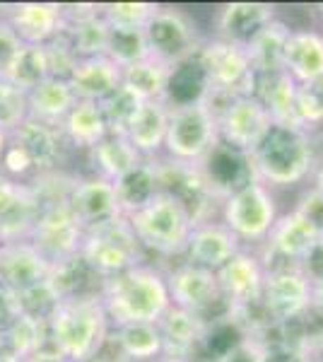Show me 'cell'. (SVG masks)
<instances>
[{"label": "cell", "mask_w": 323, "mask_h": 362, "mask_svg": "<svg viewBox=\"0 0 323 362\" xmlns=\"http://www.w3.org/2000/svg\"><path fill=\"white\" fill-rule=\"evenodd\" d=\"M102 305L114 326L157 324L172 307L167 276L152 266H135L119 276L104 278Z\"/></svg>", "instance_id": "cell-1"}, {"label": "cell", "mask_w": 323, "mask_h": 362, "mask_svg": "<svg viewBox=\"0 0 323 362\" xmlns=\"http://www.w3.org/2000/svg\"><path fill=\"white\" fill-rule=\"evenodd\" d=\"M109 324L102 297L58 302L49 317L51 343L70 362H85L102 355L109 341Z\"/></svg>", "instance_id": "cell-2"}, {"label": "cell", "mask_w": 323, "mask_h": 362, "mask_svg": "<svg viewBox=\"0 0 323 362\" xmlns=\"http://www.w3.org/2000/svg\"><path fill=\"white\" fill-rule=\"evenodd\" d=\"M256 179L270 186H295L314 169V143L307 128L273 124L251 153Z\"/></svg>", "instance_id": "cell-3"}, {"label": "cell", "mask_w": 323, "mask_h": 362, "mask_svg": "<svg viewBox=\"0 0 323 362\" xmlns=\"http://www.w3.org/2000/svg\"><path fill=\"white\" fill-rule=\"evenodd\" d=\"M140 247L162 256H176L186 251L193 232V220L174 196L160 191L145 208L128 218Z\"/></svg>", "instance_id": "cell-4"}, {"label": "cell", "mask_w": 323, "mask_h": 362, "mask_svg": "<svg viewBox=\"0 0 323 362\" xmlns=\"http://www.w3.org/2000/svg\"><path fill=\"white\" fill-rule=\"evenodd\" d=\"M80 254L99 276L111 278L135 266H143L145 249L140 247L128 218L121 215L116 220L85 230Z\"/></svg>", "instance_id": "cell-5"}, {"label": "cell", "mask_w": 323, "mask_h": 362, "mask_svg": "<svg viewBox=\"0 0 323 362\" xmlns=\"http://www.w3.org/2000/svg\"><path fill=\"white\" fill-rule=\"evenodd\" d=\"M217 140H220L217 116L208 107V102L169 109V126L164 138L169 160L198 165L213 150V145H217Z\"/></svg>", "instance_id": "cell-6"}, {"label": "cell", "mask_w": 323, "mask_h": 362, "mask_svg": "<svg viewBox=\"0 0 323 362\" xmlns=\"http://www.w3.org/2000/svg\"><path fill=\"white\" fill-rule=\"evenodd\" d=\"M220 213L222 225L239 242H266L275 220H278L275 198L268 186L258 179L225 198Z\"/></svg>", "instance_id": "cell-7"}, {"label": "cell", "mask_w": 323, "mask_h": 362, "mask_svg": "<svg viewBox=\"0 0 323 362\" xmlns=\"http://www.w3.org/2000/svg\"><path fill=\"white\" fill-rule=\"evenodd\" d=\"M198 58H201L205 70H208L210 92L227 97L254 95L256 73L244 46L229 44L225 39L215 37L201 44Z\"/></svg>", "instance_id": "cell-8"}, {"label": "cell", "mask_w": 323, "mask_h": 362, "mask_svg": "<svg viewBox=\"0 0 323 362\" xmlns=\"http://www.w3.org/2000/svg\"><path fill=\"white\" fill-rule=\"evenodd\" d=\"M167 285L169 295H172V305L198 314L203 321H213L229 314V302L222 295L215 271L193 264H181L167 276Z\"/></svg>", "instance_id": "cell-9"}, {"label": "cell", "mask_w": 323, "mask_h": 362, "mask_svg": "<svg viewBox=\"0 0 323 362\" xmlns=\"http://www.w3.org/2000/svg\"><path fill=\"white\" fill-rule=\"evenodd\" d=\"M145 37H148L150 56L167 63L169 68L196 56L203 44L191 15L176 8H162V5L145 27Z\"/></svg>", "instance_id": "cell-10"}, {"label": "cell", "mask_w": 323, "mask_h": 362, "mask_svg": "<svg viewBox=\"0 0 323 362\" xmlns=\"http://www.w3.org/2000/svg\"><path fill=\"white\" fill-rule=\"evenodd\" d=\"M157 181H160V191L174 196L186 208L196 227L213 223L217 206L222 208V203L210 191L198 165H186V162L176 160L157 162Z\"/></svg>", "instance_id": "cell-11"}, {"label": "cell", "mask_w": 323, "mask_h": 362, "mask_svg": "<svg viewBox=\"0 0 323 362\" xmlns=\"http://www.w3.org/2000/svg\"><path fill=\"white\" fill-rule=\"evenodd\" d=\"M273 126L268 109L254 95L229 97L227 104L217 114V128H220V140H225L232 148L251 155L258 148L266 133Z\"/></svg>", "instance_id": "cell-12"}, {"label": "cell", "mask_w": 323, "mask_h": 362, "mask_svg": "<svg viewBox=\"0 0 323 362\" xmlns=\"http://www.w3.org/2000/svg\"><path fill=\"white\" fill-rule=\"evenodd\" d=\"M261 305L273 324H285L311 305V280L299 266H268Z\"/></svg>", "instance_id": "cell-13"}, {"label": "cell", "mask_w": 323, "mask_h": 362, "mask_svg": "<svg viewBox=\"0 0 323 362\" xmlns=\"http://www.w3.org/2000/svg\"><path fill=\"white\" fill-rule=\"evenodd\" d=\"M82 237H85V230L70 206H56L41 210L37 225L29 235V244L49 264H58V261L80 254Z\"/></svg>", "instance_id": "cell-14"}, {"label": "cell", "mask_w": 323, "mask_h": 362, "mask_svg": "<svg viewBox=\"0 0 323 362\" xmlns=\"http://www.w3.org/2000/svg\"><path fill=\"white\" fill-rule=\"evenodd\" d=\"M198 169H201L210 191H213L220 203L232 194H237L239 189H244L246 184L256 181L251 155L232 148L225 140H217L213 150L198 162Z\"/></svg>", "instance_id": "cell-15"}, {"label": "cell", "mask_w": 323, "mask_h": 362, "mask_svg": "<svg viewBox=\"0 0 323 362\" xmlns=\"http://www.w3.org/2000/svg\"><path fill=\"white\" fill-rule=\"evenodd\" d=\"M51 264L29 244L22 242H5L0 244V288L13 295L29 293L46 283Z\"/></svg>", "instance_id": "cell-16"}, {"label": "cell", "mask_w": 323, "mask_h": 362, "mask_svg": "<svg viewBox=\"0 0 323 362\" xmlns=\"http://www.w3.org/2000/svg\"><path fill=\"white\" fill-rule=\"evenodd\" d=\"M41 208L29 184L0 177V244L29 239Z\"/></svg>", "instance_id": "cell-17"}, {"label": "cell", "mask_w": 323, "mask_h": 362, "mask_svg": "<svg viewBox=\"0 0 323 362\" xmlns=\"http://www.w3.org/2000/svg\"><path fill=\"white\" fill-rule=\"evenodd\" d=\"M162 336V355L167 362H196L205 321L181 307H169L157 321Z\"/></svg>", "instance_id": "cell-18"}, {"label": "cell", "mask_w": 323, "mask_h": 362, "mask_svg": "<svg viewBox=\"0 0 323 362\" xmlns=\"http://www.w3.org/2000/svg\"><path fill=\"white\" fill-rule=\"evenodd\" d=\"M217 280L229 307H244L261 302L266 268L261 259L249 251H237L225 266L217 271Z\"/></svg>", "instance_id": "cell-19"}, {"label": "cell", "mask_w": 323, "mask_h": 362, "mask_svg": "<svg viewBox=\"0 0 323 362\" xmlns=\"http://www.w3.org/2000/svg\"><path fill=\"white\" fill-rule=\"evenodd\" d=\"M314 244V230L295 210H290L287 215H280L275 220L266 239V266H299Z\"/></svg>", "instance_id": "cell-20"}, {"label": "cell", "mask_w": 323, "mask_h": 362, "mask_svg": "<svg viewBox=\"0 0 323 362\" xmlns=\"http://www.w3.org/2000/svg\"><path fill=\"white\" fill-rule=\"evenodd\" d=\"M70 210L75 213L82 230H90L95 225L121 218L114 184L97 177V174L90 179H80L75 184L73 196H70Z\"/></svg>", "instance_id": "cell-21"}, {"label": "cell", "mask_w": 323, "mask_h": 362, "mask_svg": "<svg viewBox=\"0 0 323 362\" xmlns=\"http://www.w3.org/2000/svg\"><path fill=\"white\" fill-rule=\"evenodd\" d=\"M46 285L58 302L95 300V297H102L104 276H99L95 268L82 259V254H75L70 259L51 264Z\"/></svg>", "instance_id": "cell-22"}, {"label": "cell", "mask_w": 323, "mask_h": 362, "mask_svg": "<svg viewBox=\"0 0 323 362\" xmlns=\"http://www.w3.org/2000/svg\"><path fill=\"white\" fill-rule=\"evenodd\" d=\"M275 8L268 3H227L217 10L215 27L217 39H225L229 44L249 46L251 39L263 27L275 20Z\"/></svg>", "instance_id": "cell-23"}, {"label": "cell", "mask_w": 323, "mask_h": 362, "mask_svg": "<svg viewBox=\"0 0 323 362\" xmlns=\"http://www.w3.org/2000/svg\"><path fill=\"white\" fill-rule=\"evenodd\" d=\"M10 27L17 32L22 44L44 46L66 29L63 5L56 3H20L8 15Z\"/></svg>", "instance_id": "cell-24"}, {"label": "cell", "mask_w": 323, "mask_h": 362, "mask_svg": "<svg viewBox=\"0 0 323 362\" xmlns=\"http://www.w3.org/2000/svg\"><path fill=\"white\" fill-rule=\"evenodd\" d=\"M10 140L25 150V155L29 157V162H32L37 174L54 172L58 167V162H61V150H63V143H66L61 128L49 126L37 119L22 121V124L10 133Z\"/></svg>", "instance_id": "cell-25"}, {"label": "cell", "mask_w": 323, "mask_h": 362, "mask_svg": "<svg viewBox=\"0 0 323 362\" xmlns=\"http://www.w3.org/2000/svg\"><path fill=\"white\" fill-rule=\"evenodd\" d=\"M123 83V70L107 56L78 58L68 85L78 102H102Z\"/></svg>", "instance_id": "cell-26"}, {"label": "cell", "mask_w": 323, "mask_h": 362, "mask_svg": "<svg viewBox=\"0 0 323 362\" xmlns=\"http://www.w3.org/2000/svg\"><path fill=\"white\" fill-rule=\"evenodd\" d=\"M239 244L242 242L225 225H217V223L198 225L193 227L189 244H186V256H189L186 264L201 266L217 273L237 251H242Z\"/></svg>", "instance_id": "cell-27"}, {"label": "cell", "mask_w": 323, "mask_h": 362, "mask_svg": "<svg viewBox=\"0 0 323 362\" xmlns=\"http://www.w3.org/2000/svg\"><path fill=\"white\" fill-rule=\"evenodd\" d=\"M208 95H210V78L198 54L169 68L167 87H164V97H162V102L169 109L193 107V104L205 102Z\"/></svg>", "instance_id": "cell-28"}, {"label": "cell", "mask_w": 323, "mask_h": 362, "mask_svg": "<svg viewBox=\"0 0 323 362\" xmlns=\"http://www.w3.org/2000/svg\"><path fill=\"white\" fill-rule=\"evenodd\" d=\"M297 83L292 80L290 73L280 70V73L256 75V90L254 97L263 102L268 109L273 124L278 126H297L304 128L297 116Z\"/></svg>", "instance_id": "cell-29"}, {"label": "cell", "mask_w": 323, "mask_h": 362, "mask_svg": "<svg viewBox=\"0 0 323 362\" xmlns=\"http://www.w3.org/2000/svg\"><path fill=\"white\" fill-rule=\"evenodd\" d=\"M285 73L297 85L323 78V37L314 29H292L285 46Z\"/></svg>", "instance_id": "cell-30"}, {"label": "cell", "mask_w": 323, "mask_h": 362, "mask_svg": "<svg viewBox=\"0 0 323 362\" xmlns=\"http://www.w3.org/2000/svg\"><path fill=\"white\" fill-rule=\"evenodd\" d=\"M169 126V107L164 102H143L135 114L131 128H128V140L145 160H152L164 148Z\"/></svg>", "instance_id": "cell-31"}, {"label": "cell", "mask_w": 323, "mask_h": 362, "mask_svg": "<svg viewBox=\"0 0 323 362\" xmlns=\"http://www.w3.org/2000/svg\"><path fill=\"white\" fill-rule=\"evenodd\" d=\"M27 102H29V119H37L49 126L61 128L63 119L75 107L78 99H75L73 90H70L68 80L46 78L32 92H27Z\"/></svg>", "instance_id": "cell-32"}, {"label": "cell", "mask_w": 323, "mask_h": 362, "mask_svg": "<svg viewBox=\"0 0 323 362\" xmlns=\"http://www.w3.org/2000/svg\"><path fill=\"white\" fill-rule=\"evenodd\" d=\"M292 34V27L285 20L275 17L270 25H266L261 32L251 39V44L246 46V54L251 58L256 75H268V73H280L285 70V46L287 39Z\"/></svg>", "instance_id": "cell-33"}, {"label": "cell", "mask_w": 323, "mask_h": 362, "mask_svg": "<svg viewBox=\"0 0 323 362\" xmlns=\"http://www.w3.org/2000/svg\"><path fill=\"white\" fill-rule=\"evenodd\" d=\"M116 198L123 218H131L140 208L160 194V181H157V162L143 160L138 167H133L128 174H123L119 181H114Z\"/></svg>", "instance_id": "cell-34"}, {"label": "cell", "mask_w": 323, "mask_h": 362, "mask_svg": "<svg viewBox=\"0 0 323 362\" xmlns=\"http://www.w3.org/2000/svg\"><path fill=\"white\" fill-rule=\"evenodd\" d=\"M61 133L73 148L85 150V153H92L109 136L97 102H75V107L63 119Z\"/></svg>", "instance_id": "cell-35"}, {"label": "cell", "mask_w": 323, "mask_h": 362, "mask_svg": "<svg viewBox=\"0 0 323 362\" xmlns=\"http://www.w3.org/2000/svg\"><path fill=\"white\" fill-rule=\"evenodd\" d=\"M92 165L97 169V177L107 179V181H119L123 174H128L133 167H138L145 160L138 150L133 148V143L128 140V136H107L102 143L97 145L90 153Z\"/></svg>", "instance_id": "cell-36"}, {"label": "cell", "mask_w": 323, "mask_h": 362, "mask_svg": "<svg viewBox=\"0 0 323 362\" xmlns=\"http://www.w3.org/2000/svg\"><path fill=\"white\" fill-rule=\"evenodd\" d=\"M5 350H10L17 358L27 360L37 350L46 348L51 343L49 321L29 317V314H15L13 319L5 324Z\"/></svg>", "instance_id": "cell-37"}, {"label": "cell", "mask_w": 323, "mask_h": 362, "mask_svg": "<svg viewBox=\"0 0 323 362\" xmlns=\"http://www.w3.org/2000/svg\"><path fill=\"white\" fill-rule=\"evenodd\" d=\"M111 341L126 360L145 362L162 355V336L157 324H123L114 326Z\"/></svg>", "instance_id": "cell-38"}, {"label": "cell", "mask_w": 323, "mask_h": 362, "mask_svg": "<svg viewBox=\"0 0 323 362\" xmlns=\"http://www.w3.org/2000/svg\"><path fill=\"white\" fill-rule=\"evenodd\" d=\"M167 78H169V66L152 56L123 70V85L135 97L143 99V102H162Z\"/></svg>", "instance_id": "cell-39"}, {"label": "cell", "mask_w": 323, "mask_h": 362, "mask_svg": "<svg viewBox=\"0 0 323 362\" xmlns=\"http://www.w3.org/2000/svg\"><path fill=\"white\" fill-rule=\"evenodd\" d=\"M3 78L17 85L20 90L32 92L39 83L51 78L46 49L44 46H34V44H22V49L17 51V56L13 58L8 70H5Z\"/></svg>", "instance_id": "cell-40"}, {"label": "cell", "mask_w": 323, "mask_h": 362, "mask_svg": "<svg viewBox=\"0 0 323 362\" xmlns=\"http://www.w3.org/2000/svg\"><path fill=\"white\" fill-rule=\"evenodd\" d=\"M97 104H99V109H102L109 136H126L135 114H138L140 104H143V99L135 97L133 92L121 83L109 97H104L102 102H97Z\"/></svg>", "instance_id": "cell-41"}, {"label": "cell", "mask_w": 323, "mask_h": 362, "mask_svg": "<svg viewBox=\"0 0 323 362\" xmlns=\"http://www.w3.org/2000/svg\"><path fill=\"white\" fill-rule=\"evenodd\" d=\"M107 58H111L121 70L150 58V46H148V37H145V29L111 27Z\"/></svg>", "instance_id": "cell-42"}, {"label": "cell", "mask_w": 323, "mask_h": 362, "mask_svg": "<svg viewBox=\"0 0 323 362\" xmlns=\"http://www.w3.org/2000/svg\"><path fill=\"white\" fill-rule=\"evenodd\" d=\"M157 10L160 5L155 3H107L102 5V17L109 27L145 29Z\"/></svg>", "instance_id": "cell-43"}, {"label": "cell", "mask_w": 323, "mask_h": 362, "mask_svg": "<svg viewBox=\"0 0 323 362\" xmlns=\"http://www.w3.org/2000/svg\"><path fill=\"white\" fill-rule=\"evenodd\" d=\"M25 119H29L27 92L13 85L10 80L0 78V128L13 133Z\"/></svg>", "instance_id": "cell-44"}, {"label": "cell", "mask_w": 323, "mask_h": 362, "mask_svg": "<svg viewBox=\"0 0 323 362\" xmlns=\"http://www.w3.org/2000/svg\"><path fill=\"white\" fill-rule=\"evenodd\" d=\"M297 116L307 131L323 126V78L297 87Z\"/></svg>", "instance_id": "cell-45"}, {"label": "cell", "mask_w": 323, "mask_h": 362, "mask_svg": "<svg viewBox=\"0 0 323 362\" xmlns=\"http://www.w3.org/2000/svg\"><path fill=\"white\" fill-rule=\"evenodd\" d=\"M299 218L314 230L316 239H323V194L316 189L302 194V198L297 201V206L292 208Z\"/></svg>", "instance_id": "cell-46"}, {"label": "cell", "mask_w": 323, "mask_h": 362, "mask_svg": "<svg viewBox=\"0 0 323 362\" xmlns=\"http://www.w3.org/2000/svg\"><path fill=\"white\" fill-rule=\"evenodd\" d=\"M20 49L22 39L17 37V32L10 27L8 20H0V75H5V70H8Z\"/></svg>", "instance_id": "cell-47"}, {"label": "cell", "mask_w": 323, "mask_h": 362, "mask_svg": "<svg viewBox=\"0 0 323 362\" xmlns=\"http://www.w3.org/2000/svg\"><path fill=\"white\" fill-rule=\"evenodd\" d=\"M299 268H302V273L311 280V283L323 280V239H316V244L309 249V254L304 256V261L299 264Z\"/></svg>", "instance_id": "cell-48"}, {"label": "cell", "mask_w": 323, "mask_h": 362, "mask_svg": "<svg viewBox=\"0 0 323 362\" xmlns=\"http://www.w3.org/2000/svg\"><path fill=\"white\" fill-rule=\"evenodd\" d=\"M217 362H258V348L251 338H246L244 343H239L234 350H229L225 358H220Z\"/></svg>", "instance_id": "cell-49"}, {"label": "cell", "mask_w": 323, "mask_h": 362, "mask_svg": "<svg viewBox=\"0 0 323 362\" xmlns=\"http://www.w3.org/2000/svg\"><path fill=\"white\" fill-rule=\"evenodd\" d=\"M25 362H70V360L66 358V355L58 353L54 343H49L46 348H41V350H37L34 355H29V358H27Z\"/></svg>", "instance_id": "cell-50"}, {"label": "cell", "mask_w": 323, "mask_h": 362, "mask_svg": "<svg viewBox=\"0 0 323 362\" xmlns=\"http://www.w3.org/2000/svg\"><path fill=\"white\" fill-rule=\"evenodd\" d=\"M311 302L323 309V280H319V283H311Z\"/></svg>", "instance_id": "cell-51"}, {"label": "cell", "mask_w": 323, "mask_h": 362, "mask_svg": "<svg viewBox=\"0 0 323 362\" xmlns=\"http://www.w3.org/2000/svg\"><path fill=\"white\" fill-rule=\"evenodd\" d=\"M8 143H10V133L5 128H0V160H3V153L8 150Z\"/></svg>", "instance_id": "cell-52"}, {"label": "cell", "mask_w": 323, "mask_h": 362, "mask_svg": "<svg viewBox=\"0 0 323 362\" xmlns=\"http://www.w3.org/2000/svg\"><path fill=\"white\" fill-rule=\"evenodd\" d=\"M314 181H316L314 189H316V191H321V194H323V165H321L319 169H316V177H314Z\"/></svg>", "instance_id": "cell-53"}, {"label": "cell", "mask_w": 323, "mask_h": 362, "mask_svg": "<svg viewBox=\"0 0 323 362\" xmlns=\"http://www.w3.org/2000/svg\"><path fill=\"white\" fill-rule=\"evenodd\" d=\"M0 362H25V360L17 358V355H13L10 350H3V353H0Z\"/></svg>", "instance_id": "cell-54"}, {"label": "cell", "mask_w": 323, "mask_h": 362, "mask_svg": "<svg viewBox=\"0 0 323 362\" xmlns=\"http://www.w3.org/2000/svg\"><path fill=\"white\" fill-rule=\"evenodd\" d=\"M85 362H114V360L104 358V355H97V358H90V360H85Z\"/></svg>", "instance_id": "cell-55"}, {"label": "cell", "mask_w": 323, "mask_h": 362, "mask_svg": "<svg viewBox=\"0 0 323 362\" xmlns=\"http://www.w3.org/2000/svg\"><path fill=\"white\" fill-rule=\"evenodd\" d=\"M5 350V334H3V326H0V353Z\"/></svg>", "instance_id": "cell-56"}, {"label": "cell", "mask_w": 323, "mask_h": 362, "mask_svg": "<svg viewBox=\"0 0 323 362\" xmlns=\"http://www.w3.org/2000/svg\"><path fill=\"white\" fill-rule=\"evenodd\" d=\"M321 37H323V15H321Z\"/></svg>", "instance_id": "cell-57"}, {"label": "cell", "mask_w": 323, "mask_h": 362, "mask_svg": "<svg viewBox=\"0 0 323 362\" xmlns=\"http://www.w3.org/2000/svg\"><path fill=\"white\" fill-rule=\"evenodd\" d=\"M0 78H3V75H0Z\"/></svg>", "instance_id": "cell-58"}, {"label": "cell", "mask_w": 323, "mask_h": 362, "mask_svg": "<svg viewBox=\"0 0 323 362\" xmlns=\"http://www.w3.org/2000/svg\"><path fill=\"white\" fill-rule=\"evenodd\" d=\"M0 177H3V174H0Z\"/></svg>", "instance_id": "cell-59"}]
</instances>
